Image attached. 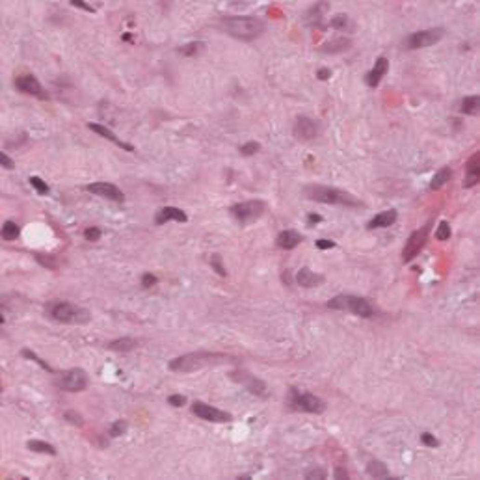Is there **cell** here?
Masks as SVG:
<instances>
[{"label": "cell", "instance_id": "1", "mask_svg": "<svg viewBox=\"0 0 480 480\" xmlns=\"http://www.w3.org/2000/svg\"><path fill=\"white\" fill-rule=\"evenodd\" d=\"M222 26L229 35L242 41H253L264 32V21L253 15H233L223 17Z\"/></svg>", "mask_w": 480, "mask_h": 480}, {"label": "cell", "instance_id": "2", "mask_svg": "<svg viewBox=\"0 0 480 480\" xmlns=\"http://www.w3.org/2000/svg\"><path fill=\"white\" fill-rule=\"evenodd\" d=\"M303 195L311 201L318 203H328V205H343V207H361V201L344 190L333 188V186H320V184H311L305 186Z\"/></svg>", "mask_w": 480, "mask_h": 480}, {"label": "cell", "instance_id": "3", "mask_svg": "<svg viewBox=\"0 0 480 480\" xmlns=\"http://www.w3.org/2000/svg\"><path fill=\"white\" fill-rule=\"evenodd\" d=\"M47 313H49V316L52 320L62 322V324H88L90 318H92V313L88 309L80 307L76 303L62 302V300L49 303Z\"/></svg>", "mask_w": 480, "mask_h": 480}, {"label": "cell", "instance_id": "4", "mask_svg": "<svg viewBox=\"0 0 480 480\" xmlns=\"http://www.w3.org/2000/svg\"><path fill=\"white\" fill-rule=\"evenodd\" d=\"M225 359L223 354H216V352H190V354L179 355L175 359L170 361V371L173 372H194L199 371L203 367L212 365V363H220Z\"/></svg>", "mask_w": 480, "mask_h": 480}, {"label": "cell", "instance_id": "5", "mask_svg": "<svg viewBox=\"0 0 480 480\" xmlns=\"http://www.w3.org/2000/svg\"><path fill=\"white\" fill-rule=\"evenodd\" d=\"M328 307L337 309V311H350L352 314L361 316V318L374 316V309L371 303L367 302L365 298L354 296V294H339L328 302Z\"/></svg>", "mask_w": 480, "mask_h": 480}, {"label": "cell", "instance_id": "6", "mask_svg": "<svg viewBox=\"0 0 480 480\" xmlns=\"http://www.w3.org/2000/svg\"><path fill=\"white\" fill-rule=\"evenodd\" d=\"M264 211H266V205L261 199L244 201V203H236L231 207V214L240 225H248V223L259 220L264 214Z\"/></svg>", "mask_w": 480, "mask_h": 480}, {"label": "cell", "instance_id": "7", "mask_svg": "<svg viewBox=\"0 0 480 480\" xmlns=\"http://www.w3.org/2000/svg\"><path fill=\"white\" fill-rule=\"evenodd\" d=\"M90 383V378H88L86 371L84 369H71V371H65L60 374V378L56 380V385L63 391H69V393H78V391H84Z\"/></svg>", "mask_w": 480, "mask_h": 480}, {"label": "cell", "instance_id": "8", "mask_svg": "<svg viewBox=\"0 0 480 480\" xmlns=\"http://www.w3.org/2000/svg\"><path fill=\"white\" fill-rule=\"evenodd\" d=\"M430 225H432V223H426V225H423L421 229H417V231H413V233L410 234L406 246L402 250V261H404V263L413 261L419 253L423 252V248L424 244H426L428 234H430Z\"/></svg>", "mask_w": 480, "mask_h": 480}, {"label": "cell", "instance_id": "9", "mask_svg": "<svg viewBox=\"0 0 480 480\" xmlns=\"http://www.w3.org/2000/svg\"><path fill=\"white\" fill-rule=\"evenodd\" d=\"M445 35V30L443 28H428V30H419V32H413L412 35H408L404 45L410 51H415V49H424V47H430L437 43V41L443 39Z\"/></svg>", "mask_w": 480, "mask_h": 480}, {"label": "cell", "instance_id": "10", "mask_svg": "<svg viewBox=\"0 0 480 480\" xmlns=\"http://www.w3.org/2000/svg\"><path fill=\"white\" fill-rule=\"evenodd\" d=\"M291 404L294 410L298 412H305V413H322L326 410V404L324 400L318 398L316 394L313 393H300V391H292V398Z\"/></svg>", "mask_w": 480, "mask_h": 480}, {"label": "cell", "instance_id": "11", "mask_svg": "<svg viewBox=\"0 0 480 480\" xmlns=\"http://www.w3.org/2000/svg\"><path fill=\"white\" fill-rule=\"evenodd\" d=\"M192 413L203 419V421H211V423H227V421H231V413L222 412V410H218L211 404H205V402H194Z\"/></svg>", "mask_w": 480, "mask_h": 480}, {"label": "cell", "instance_id": "12", "mask_svg": "<svg viewBox=\"0 0 480 480\" xmlns=\"http://www.w3.org/2000/svg\"><path fill=\"white\" fill-rule=\"evenodd\" d=\"M318 132H320L318 123L314 119H311V117H307V115H300L296 119V123H294V136H296L298 140H303V142L314 140V138L318 136Z\"/></svg>", "mask_w": 480, "mask_h": 480}, {"label": "cell", "instance_id": "13", "mask_svg": "<svg viewBox=\"0 0 480 480\" xmlns=\"http://www.w3.org/2000/svg\"><path fill=\"white\" fill-rule=\"evenodd\" d=\"M88 192H92L93 195H99V197H104V199H110V201H117V203H121V201H125V194L121 192L115 184L112 183H93V184H88L86 186Z\"/></svg>", "mask_w": 480, "mask_h": 480}, {"label": "cell", "instance_id": "14", "mask_svg": "<svg viewBox=\"0 0 480 480\" xmlns=\"http://www.w3.org/2000/svg\"><path fill=\"white\" fill-rule=\"evenodd\" d=\"M15 88L19 92L28 93V95H34V97L45 99L47 95L43 93V88H41L39 80L35 78L34 74H21L15 78Z\"/></svg>", "mask_w": 480, "mask_h": 480}, {"label": "cell", "instance_id": "15", "mask_svg": "<svg viewBox=\"0 0 480 480\" xmlns=\"http://www.w3.org/2000/svg\"><path fill=\"white\" fill-rule=\"evenodd\" d=\"M166 222H188V216L184 214V211L177 209V207H162L156 216H154V223L156 225H164Z\"/></svg>", "mask_w": 480, "mask_h": 480}, {"label": "cell", "instance_id": "16", "mask_svg": "<svg viewBox=\"0 0 480 480\" xmlns=\"http://www.w3.org/2000/svg\"><path fill=\"white\" fill-rule=\"evenodd\" d=\"M238 374L240 376H234L236 382L242 383L250 393L257 394V396H266L268 389H266V383H264L263 380H259V378L252 376V374H248V372H238Z\"/></svg>", "mask_w": 480, "mask_h": 480}, {"label": "cell", "instance_id": "17", "mask_svg": "<svg viewBox=\"0 0 480 480\" xmlns=\"http://www.w3.org/2000/svg\"><path fill=\"white\" fill-rule=\"evenodd\" d=\"M387 71H389V60L387 58H383V56H380L374 62V67L367 73V76H365V82H367V86H371V88H376L378 84H380V80L387 74Z\"/></svg>", "mask_w": 480, "mask_h": 480}, {"label": "cell", "instance_id": "18", "mask_svg": "<svg viewBox=\"0 0 480 480\" xmlns=\"http://www.w3.org/2000/svg\"><path fill=\"white\" fill-rule=\"evenodd\" d=\"M88 129L90 131H93V132H97L99 136H103V138H106V140H110L112 143H115L117 147H121V149H125L127 153H132L134 151V147H132L131 143H125V142H121L119 138L115 136L114 132L110 131L108 127H104V125H99V123H88Z\"/></svg>", "mask_w": 480, "mask_h": 480}, {"label": "cell", "instance_id": "19", "mask_svg": "<svg viewBox=\"0 0 480 480\" xmlns=\"http://www.w3.org/2000/svg\"><path fill=\"white\" fill-rule=\"evenodd\" d=\"M480 153L476 151V153L471 154V158L467 160V175H465V181H463V188H471V186H474V184H478V179H480Z\"/></svg>", "mask_w": 480, "mask_h": 480}, {"label": "cell", "instance_id": "20", "mask_svg": "<svg viewBox=\"0 0 480 480\" xmlns=\"http://www.w3.org/2000/svg\"><path fill=\"white\" fill-rule=\"evenodd\" d=\"M324 281V275L316 274L309 268H300L296 274V283L303 289H313V287H318L320 283Z\"/></svg>", "mask_w": 480, "mask_h": 480}, {"label": "cell", "instance_id": "21", "mask_svg": "<svg viewBox=\"0 0 480 480\" xmlns=\"http://www.w3.org/2000/svg\"><path fill=\"white\" fill-rule=\"evenodd\" d=\"M396 218H398V214H396V211H393V209L383 211L380 212V214H376L372 220H369L367 229H385L389 227V225H393V223L396 222Z\"/></svg>", "mask_w": 480, "mask_h": 480}, {"label": "cell", "instance_id": "22", "mask_svg": "<svg viewBox=\"0 0 480 480\" xmlns=\"http://www.w3.org/2000/svg\"><path fill=\"white\" fill-rule=\"evenodd\" d=\"M302 240H303V236L298 233V231H294V229H287V231L279 233V236H277V246H279L281 250H294Z\"/></svg>", "mask_w": 480, "mask_h": 480}, {"label": "cell", "instance_id": "23", "mask_svg": "<svg viewBox=\"0 0 480 480\" xmlns=\"http://www.w3.org/2000/svg\"><path fill=\"white\" fill-rule=\"evenodd\" d=\"M106 346H108V350H114V352H131V350H134L138 346V341L131 337H123L115 339V341L108 343Z\"/></svg>", "mask_w": 480, "mask_h": 480}, {"label": "cell", "instance_id": "24", "mask_svg": "<svg viewBox=\"0 0 480 480\" xmlns=\"http://www.w3.org/2000/svg\"><path fill=\"white\" fill-rule=\"evenodd\" d=\"M346 49H350V39L348 37H335V39L328 41L326 45L322 47V51L324 52H343L346 51Z\"/></svg>", "mask_w": 480, "mask_h": 480}, {"label": "cell", "instance_id": "25", "mask_svg": "<svg viewBox=\"0 0 480 480\" xmlns=\"http://www.w3.org/2000/svg\"><path fill=\"white\" fill-rule=\"evenodd\" d=\"M367 474H369V476H374V478H387L389 469L385 467V463L378 462V460H372V462L367 465Z\"/></svg>", "mask_w": 480, "mask_h": 480}, {"label": "cell", "instance_id": "26", "mask_svg": "<svg viewBox=\"0 0 480 480\" xmlns=\"http://www.w3.org/2000/svg\"><path fill=\"white\" fill-rule=\"evenodd\" d=\"M478 108H480V99L478 95H471V97H465L462 101V106H460V110H462L463 114L467 115H476L478 114Z\"/></svg>", "mask_w": 480, "mask_h": 480}, {"label": "cell", "instance_id": "27", "mask_svg": "<svg viewBox=\"0 0 480 480\" xmlns=\"http://www.w3.org/2000/svg\"><path fill=\"white\" fill-rule=\"evenodd\" d=\"M26 447H28L30 451L41 452V454H51V456H54V454H56V449H54V445L47 443V441L32 439V441H28V443H26Z\"/></svg>", "mask_w": 480, "mask_h": 480}, {"label": "cell", "instance_id": "28", "mask_svg": "<svg viewBox=\"0 0 480 480\" xmlns=\"http://www.w3.org/2000/svg\"><path fill=\"white\" fill-rule=\"evenodd\" d=\"M452 177V172H451V168H441L439 172L435 173L434 177H432V183H430V188L432 190H439L443 184L449 181V179Z\"/></svg>", "mask_w": 480, "mask_h": 480}, {"label": "cell", "instance_id": "29", "mask_svg": "<svg viewBox=\"0 0 480 480\" xmlns=\"http://www.w3.org/2000/svg\"><path fill=\"white\" fill-rule=\"evenodd\" d=\"M19 233H21V229H19L17 223L12 222V220L4 222V225H2V238L8 240V242H12V240H17Z\"/></svg>", "mask_w": 480, "mask_h": 480}, {"label": "cell", "instance_id": "30", "mask_svg": "<svg viewBox=\"0 0 480 480\" xmlns=\"http://www.w3.org/2000/svg\"><path fill=\"white\" fill-rule=\"evenodd\" d=\"M28 181H30V184L34 186L35 192H37L39 195H47V194H49V184H47L41 177H37V175H32V177H30Z\"/></svg>", "mask_w": 480, "mask_h": 480}, {"label": "cell", "instance_id": "31", "mask_svg": "<svg viewBox=\"0 0 480 480\" xmlns=\"http://www.w3.org/2000/svg\"><path fill=\"white\" fill-rule=\"evenodd\" d=\"M21 354H23L24 357H28L30 361H34V363H37V365H39L41 369H45V371H49V372H54V371H52V369H51V365H49V363H47V361H43V359H41V357H39V355H37V354H34V352H32V350L24 348L23 352H21Z\"/></svg>", "mask_w": 480, "mask_h": 480}, {"label": "cell", "instance_id": "32", "mask_svg": "<svg viewBox=\"0 0 480 480\" xmlns=\"http://www.w3.org/2000/svg\"><path fill=\"white\" fill-rule=\"evenodd\" d=\"M203 49V43L201 41H195V43H188V45H184L179 49V52L181 54H184V56H195L197 52Z\"/></svg>", "mask_w": 480, "mask_h": 480}, {"label": "cell", "instance_id": "33", "mask_svg": "<svg viewBox=\"0 0 480 480\" xmlns=\"http://www.w3.org/2000/svg\"><path fill=\"white\" fill-rule=\"evenodd\" d=\"M435 238L441 240V242H445V240L451 238V225H449V222L439 223V227H437V231H435Z\"/></svg>", "mask_w": 480, "mask_h": 480}, {"label": "cell", "instance_id": "34", "mask_svg": "<svg viewBox=\"0 0 480 480\" xmlns=\"http://www.w3.org/2000/svg\"><path fill=\"white\" fill-rule=\"evenodd\" d=\"M127 428H129V424H127L125 421H115V423L110 426V435H112V437H119V435L127 434Z\"/></svg>", "mask_w": 480, "mask_h": 480}, {"label": "cell", "instance_id": "35", "mask_svg": "<svg viewBox=\"0 0 480 480\" xmlns=\"http://www.w3.org/2000/svg\"><path fill=\"white\" fill-rule=\"evenodd\" d=\"M261 149V143L259 142H248L244 143V145H240V154H244V156H252V154H255Z\"/></svg>", "mask_w": 480, "mask_h": 480}, {"label": "cell", "instance_id": "36", "mask_svg": "<svg viewBox=\"0 0 480 480\" xmlns=\"http://www.w3.org/2000/svg\"><path fill=\"white\" fill-rule=\"evenodd\" d=\"M348 23H350L348 15H343V13H341V15H335V17L330 21V26H332V28H337V30H344L346 26H348Z\"/></svg>", "mask_w": 480, "mask_h": 480}, {"label": "cell", "instance_id": "37", "mask_svg": "<svg viewBox=\"0 0 480 480\" xmlns=\"http://www.w3.org/2000/svg\"><path fill=\"white\" fill-rule=\"evenodd\" d=\"M101 234H103V231L99 227H88L86 231H84V238L90 240V242H97V240L101 238Z\"/></svg>", "mask_w": 480, "mask_h": 480}, {"label": "cell", "instance_id": "38", "mask_svg": "<svg viewBox=\"0 0 480 480\" xmlns=\"http://www.w3.org/2000/svg\"><path fill=\"white\" fill-rule=\"evenodd\" d=\"M211 266H212L214 270H216V272H218L220 275H225V274H227V272H225V266L222 264V257H220V255H212V257H211Z\"/></svg>", "mask_w": 480, "mask_h": 480}, {"label": "cell", "instance_id": "39", "mask_svg": "<svg viewBox=\"0 0 480 480\" xmlns=\"http://www.w3.org/2000/svg\"><path fill=\"white\" fill-rule=\"evenodd\" d=\"M168 404H172L173 408H183L186 404V396L184 394H172V396H168Z\"/></svg>", "mask_w": 480, "mask_h": 480}, {"label": "cell", "instance_id": "40", "mask_svg": "<svg viewBox=\"0 0 480 480\" xmlns=\"http://www.w3.org/2000/svg\"><path fill=\"white\" fill-rule=\"evenodd\" d=\"M421 441H423V445L426 447H439V441H437V437H434L432 434H428V432H424V434H421Z\"/></svg>", "mask_w": 480, "mask_h": 480}, {"label": "cell", "instance_id": "41", "mask_svg": "<svg viewBox=\"0 0 480 480\" xmlns=\"http://www.w3.org/2000/svg\"><path fill=\"white\" fill-rule=\"evenodd\" d=\"M63 417L67 419L71 424H76V426H82V424H84V421H82V415H80V413H76V412H65V415H63Z\"/></svg>", "mask_w": 480, "mask_h": 480}, {"label": "cell", "instance_id": "42", "mask_svg": "<svg viewBox=\"0 0 480 480\" xmlns=\"http://www.w3.org/2000/svg\"><path fill=\"white\" fill-rule=\"evenodd\" d=\"M156 281H158V279H156V275L149 274V272L142 275V287H143V289H151L153 285H156Z\"/></svg>", "mask_w": 480, "mask_h": 480}, {"label": "cell", "instance_id": "43", "mask_svg": "<svg viewBox=\"0 0 480 480\" xmlns=\"http://www.w3.org/2000/svg\"><path fill=\"white\" fill-rule=\"evenodd\" d=\"M305 476L307 478H326V471L324 469H311L305 473Z\"/></svg>", "mask_w": 480, "mask_h": 480}, {"label": "cell", "instance_id": "44", "mask_svg": "<svg viewBox=\"0 0 480 480\" xmlns=\"http://www.w3.org/2000/svg\"><path fill=\"white\" fill-rule=\"evenodd\" d=\"M316 248H318V250H330V248H335V242L328 238H320L316 240Z\"/></svg>", "mask_w": 480, "mask_h": 480}, {"label": "cell", "instance_id": "45", "mask_svg": "<svg viewBox=\"0 0 480 480\" xmlns=\"http://www.w3.org/2000/svg\"><path fill=\"white\" fill-rule=\"evenodd\" d=\"M0 164H2V168H6V170H13V166H15V164H13V160L10 158L6 153L0 154Z\"/></svg>", "mask_w": 480, "mask_h": 480}, {"label": "cell", "instance_id": "46", "mask_svg": "<svg viewBox=\"0 0 480 480\" xmlns=\"http://www.w3.org/2000/svg\"><path fill=\"white\" fill-rule=\"evenodd\" d=\"M71 4H73L74 8H82V10H86V12H95V8L88 6L86 2H82V0H71Z\"/></svg>", "mask_w": 480, "mask_h": 480}, {"label": "cell", "instance_id": "47", "mask_svg": "<svg viewBox=\"0 0 480 480\" xmlns=\"http://www.w3.org/2000/svg\"><path fill=\"white\" fill-rule=\"evenodd\" d=\"M37 261L47 268H56V261H52V259H43L41 255H37Z\"/></svg>", "mask_w": 480, "mask_h": 480}, {"label": "cell", "instance_id": "48", "mask_svg": "<svg viewBox=\"0 0 480 480\" xmlns=\"http://www.w3.org/2000/svg\"><path fill=\"white\" fill-rule=\"evenodd\" d=\"M316 76H318L320 80H328L330 76H332V71L328 67H322V69H318V73H316Z\"/></svg>", "mask_w": 480, "mask_h": 480}, {"label": "cell", "instance_id": "49", "mask_svg": "<svg viewBox=\"0 0 480 480\" xmlns=\"http://www.w3.org/2000/svg\"><path fill=\"white\" fill-rule=\"evenodd\" d=\"M318 222H322V216H320V214H309L307 216L309 225H314V223H318Z\"/></svg>", "mask_w": 480, "mask_h": 480}, {"label": "cell", "instance_id": "50", "mask_svg": "<svg viewBox=\"0 0 480 480\" xmlns=\"http://www.w3.org/2000/svg\"><path fill=\"white\" fill-rule=\"evenodd\" d=\"M333 476H335V478H343V476H344V478H348V471H346V469H341V467H339V469H335Z\"/></svg>", "mask_w": 480, "mask_h": 480}]
</instances>
